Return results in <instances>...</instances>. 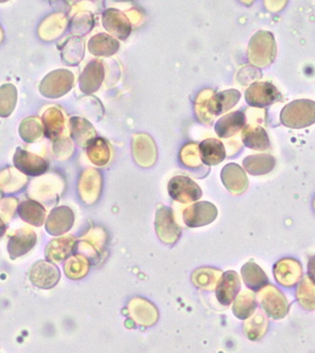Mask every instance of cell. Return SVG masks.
<instances>
[{
	"mask_svg": "<svg viewBox=\"0 0 315 353\" xmlns=\"http://www.w3.org/2000/svg\"><path fill=\"white\" fill-rule=\"evenodd\" d=\"M72 137L81 146H88L97 138L94 126L82 118H72Z\"/></svg>",
	"mask_w": 315,
	"mask_h": 353,
	"instance_id": "obj_18",
	"label": "cell"
},
{
	"mask_svg": "<svg viewBox=\"0 0 315 353\" xmlns=\"http://www.w3.org/2000/svg\"><path fill=\"white\" fill-rule=\"evenodd\" d=\"M169 193L173 200L182 203L195 202L202 196L200 185L184 175H178L170 180Z\"/></svg>",
	"mask_w": 315,
	"mask_h": 353,
	"instance_id": "obj_4",
	"label": "cell"
},
{
	"mask_svg": "<svg viewBox=\"0 0 315 353\" xmlns=\"http://www.w3.org/2000/svg\"><path fill=\"white\" fill-rule=\"evenodd\" d=\"M242 140L247 148L257 151H267L271 148L269 137L262 126L245 125L242 133Z\"/></svg>",
	"mask_w": 315,
	"mask_h": 353,
	"instance_id": "obj_14",
	"label": "cell"
},
{
	"mask_svg": "<svg viewBox=\"0 0 315 353\" xmlns=\"http://www.w3.org/2000/svg\"><path fill=\"white\" fill-rule=\"evenodd\" d=\"M104 66L102 61H92L79 77V87L84 94H91L99 90L105 77Z\"/></svg>",
	"mask_w": 315,
	"mask_h": 353,
	"instance_id": "obj_8",
	"label": "cell"
},
{
	"mask_svg": "<svg viewBox=\"0 0 315 353\" xmlns=\"http://www.w3.org/2000/svg\"><path fill=\"white\" fill-rule=\"evenodd\" d=\"M89 51L97 57H111L120 50V42L107 33H98L90 39Z\"/></svg>",
	"mask_w": 315,
	"mask_h": 353,
	"instance_id": "obj_15",
	"label": "cell"
},
{
	"mask_svg": "<svg viewBox=\"0 0 315 353\" xmlns=\"http://www.w3.org/2000/svg\"><path fill=\"white\" fill-rule=\"evenodd\" d=\"M218 208L210 202L193 203L183 212V221L191 228H200L213 223L218 217Z\"/></svg>",
	"mask_w": 315,
	"mask_h": 353,
	"instance_id": "obj_5",
	"label": "cell"
},
{
	"mask_svg": "<svg viewBox=\"0 0 315 353\" xmlns=\"http://www.w3.org/2000/svg\"><path fill=\"white\" fill-rule=\"evenodd\" d=\"M281 123L291 130H303L315 123V102L309 99L294 100L281 110Z\"/></svg>",
	"mask_w": 315,
	"mask_h": 353,
	"instance_id": "obj_1",
	"label": "cell"
},
{
	"mask_svg": "<svg viewBox=\"0 0 315 353\" xmlns=\"http://www.w3.org/2000/svg\"><path fill=\"white\" fill-rule=\"evenodd\" d=\"M221 179L225 187L231 193H242L249 185L244 170L236 163L226 165L222 170Z\"/></svg>",
	"mask_w": 315,
	"mask_h": 353,
	"instance_id": "obj_9",
	"label": "cell"
},
{
	"mask_svg": "<svg viewBox=\"0 0 315 353\" xmlns=\"http://www.w3.org/2000/svg\"><path fill=\"white\" fill-rule=\"evenodd\" d=\"M242 165L250 174H267L275 167L276 159L268 154H253V156L247 157Z\"/></svg>",
	"mask_w": 315,
	"mask_h": 353,
	"instance_id": "obj_17",
	"label": "cell"
},
{
	"mask_svg": "<svg viewBox=\"0 0 315 353\" xmlns=\"http://www.w3.org/2000/svg\"><path fill=\"white\" fill-rule=\"evenodd\" d=\"M133 154L141 166H151L157 158L156 146L151 138L146 134L134 137Z\"/></svg>",
	"mask_w": 315,
	"mask_h": 353,
	"instance_id": "obj_13",
	"label": "cell"
},
{
	"mask_svg": "<svg viewBox=\"0 0 315 353\" xmlns=\"http://www.w3.org/2000/svg\"><path fill=\"white\" fill-rule=\"evenodd\" d=\"M156 231L164 243L173 244L179 239L182 230L175 224L171 208H160L156 214Z\"/></svg>",
	"mask_w": 315,
	"mask_h": 353,
	"instance_id": "obj_6",
	"label": "cell"
},
{
	"mask_svg": "<svg viewBox=\"0 0 315 353\" xmlns=\"http://www.w3.org/2000/svg\"><path fill=\"white\" fill-rule=\"evenodd\" d=\"M198 147L201 161L207 166L218 165L226 159L227 153L224 144L216 139H207L201 141Z\"/></svg>",
	"mask_w": 315,
	"mask_h": 353,
	"instance_id": "obj_12",
	"label": "cell"
},
{
	"mask_svg": "<svg viewBox=\"0 0 315 353\" xmlns=\"http://www.w3.org/2000/svg\"><path fill=\"white\" fill-rule=\"evenodd\" d=\"M103 27L120 40H126L131 32V23L128 17L117 9L106 10L102 17Z\"/></svg>",
	"mask_w": 315,
	"mask_h": 353,
	"instance_id": "obj_7",
	"label": "cell"
},
{
	"mask_svg": "<svg viewBox=\"0 0 315 353\" xmlns=\"http://www.w3.org/2000/svg\"><path fill=\"white\" fill-rule=\"evenodd\" d=\"M5 231V225L2 221H0V236H3Z\"/></svg>",
	"mask_w": 315,
	"mask_h": 353,
	"instance_id": "obj_21",
	"label": "cell"
},
{
	"mask_svg": "<svg viewBox=\"0 0 315 353\" xmlns=\"http://www.w3.org/2000/svg\"><path fill=\"white\" fill-rule=\"evenodd\" d=\"M87 154L93 163L104 166L110 161L111 152L107 143L102 138H95L87 146Z\"/></svg>",
	"mask_w": 315,
	"mask_h": 353,
	"instance_id": "obj_19",
	"label": "cell"
},
{
	"mask_svg": "<svg viewBox=\"0 0 315 353\" xmlns=\"http://www.w3.org/2000/svg\"><path fill=\"white\" fill-rule=\"evenodd\" d=\"M277 56V43L273 33L260 30L253 36L249 46V60L258 67H268Z\"/></svg>",
	"mask_w": 315,
	"mask_h": 353,
	"instance_id": "obj_2",
	"label": "cell"
},
{
	"mask_svg": "<svg viewBox=\"0 0 315 353\" xmlns=\"http://www.w3.org/2000/svg\"><path fill=\"white\" fill-rule=\"evenodd\" d=\"M239 288L238 276L234 272L225 273L216 285V297L224 305H229Z\"/></svg>",
	"mask_w": 315,
	"mask_h": 353,
	"instance_id": "obj_16",
	"label": "cell"
},
{
	"mask_svg": "<svg viewBox=\"0 0 315 353\" xmlns=\"http://www.w3.org/2000/svg\"><path fill=\"white\" fill-rule=\"evenodd\" d=\"M220 272L219 270L208 269V268L195 270L193 273V283L198 288L213 290L218 285Z\"/></svg>",
	"mask_w": 315,
	"mask_h": 353,
	"instance_id": "obj_20",
	"label": "cell"
},
{
	"mask_svg": "<svg viewBox=\"0 0 315 353\" xmlns=\"http://www.w3.org/2000/svg\"><path fill=\"white\" fill-rule=\"evenodd\" d=\"M61 274L57 267L49 263L41 261L36 263L32 270V281L40 288H53L60 279Z\"/></svg>",
	"mask_w": 315,
	"mask_h": 353,
	"instance_id": "obj_11",
	"label": "cell"
},
{
	"mask_svg": "<svg viewBox=\"0 0 315 353\" xmlns=\"http://www.w3.org/2000/svg\"><path fill=\"white\" fill-rule=\"evenodd\" d=\"M245 102L250 107L263 108L269 107L274 103L280 101L283 99L281 94L277 87L271 82H254L245 91Z\"/></svg>",
	"mask_w": 315,
	"mask_h": 353,
	"instance_id": "obj_3",
	"label": "cell"
},
{
	"mask_svg": "<svg viewBox=\"0 0 315 353\" xmlns=\"http://www.w3.org/2000/svg\"><path fill=\"white\" fill-rule=\"evenodd\" d=\"M247 123L245 114L241 110L229 113L216 122L214 130L219 138L227 139L244 130Z\"/></svg>",
	"mask_w": 315,
	"mask_h": 353,
	"instance_id": "obj_10",
	"label": "cell"
}]
</instances>
